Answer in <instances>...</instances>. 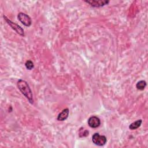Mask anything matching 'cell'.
<instances>
[{"label":"cell","instance_id":"1","mask_svg":"<svg viewBox=\"0 0 148 148\" xmlns=\"http://www.w3.org/2000/svg\"><path fill=\"white\" fill-rule=\"evenodd\" d=\"M17 85L21 92L25 96L28 101L32 104L34 103L33 95L28 83L24 80L19 79L17 82Z\"/></svg>","mask_w":148,"mask_h":148},{"label":"cell","instance_id":"2","mask_svg":"<svg viewBox=\"0 0 148 148\" xmlns=\"http://www.w3.org/2000/svg\"><path fill=\"white\" fill-rule=\"evenodd\" d=\"M92 141L95 145L102 146L105 145L107 139L105 136L101 135L99 133H94L92 136Z\"/></svg>","mask_w":148,"mask_h":148},{"label":"cell","instance_id":"3","mask_svg":"<svg viewBox=\"0 0 148 148\" xmlns=\"http://www.w3.org/2000/svg\"><path fill=\"white\" fill-rule=\"evenodd\" d=\"M4 20L6 21V23L8 24V25H9V26H10V27L14 30L18 34H19L21 36H24V29L18 24H17L16 23H14L13 22H12L10 20H9L6 16L3 15V16Z\"/></svg>","mask_w":148,"mask_h":148},{"label":"cell","instance_id":"4","mask_svg":"<svg viewBox=\"0 0 148 148\" xmlns=\"http://www.w3.org/2000/svg\"><path fill=\"white\" fill-rule=\"evenodd\" d=\"M17 18L18 19V20L25 26L26 27H29L31 25L32 23V20L31 17L22 12H20L17 15Z\"/></svg>","mask_w":148,"mask_h":148},{"label":"cell","instance_id":"5","mask_svg":"<svg viewBox=\"0 0 148 148\" xmlns=\"http://www.w3.org/2000/svg\"><path fill=\"white\" fill-rule=\"evenodd\" d=\"M85 2L88 4H90L91 6L93 7H101L103 6L108 3H109V1L106 0H90V1H85Z\"/></svg>","mask_w":148,"mask_h":148},{"label":"cell","instance_id":"6","mask_svg":"<svg viewBox=\"0 0 148 148\" xmlns=\"http://www.w3.org/2000/svg\"><path fill=\"white\" fill-rule=\"evenodd\" d=\"M88 125L92 128H95L98 127L101 124L100 119L95 116H91L88 120Z\"/></svg>","mask_w":148,"mask_h":148},{"label":"cell","instance_id":"7","mask_svg":"<svg viewBox=\"0 0 148 148\" xmlns=\"http://www.w3.org/2000/svg\"><path fill=\"white\" fill-rule=\"evenodd\" d=\"M69 113V110L68 108H65L62 110L61 113H59V114L57 116V120L58 121H64L66 120Z\"/></svg>","mask_w":148,"mask_h":148},{"label":"cell","instance_id":"8","mask_svg":"<svg viewBox=\"0 0 148 148\" xmlns=\"http://www.w3.org/2000/svg\"><path fill=\"white\" fill-rule=\"evenodd\" d=\"M142 123V120L141 119L138 120H136V121H135L132 123L130 125L129 128H130V130H136V129L138 128L140 126Z\"/></svg>","mask_w":148,"mask_h":148},{"label":"cell","instance_id":"9","mask_svg":"<svg viewBox=\"0 0 148 148\" xmlns=\"http://www.w3.org/2000/svg\"><path fill=\"white\" fill-rule=\"evenodd\" d=\"M146 86V82L145 80H140L136 84V88L139 90H143Z\"/></svg>","mask_w":148,"mask_h":148},{"label":"cell","instance_id":"10","mask_svg":"<svg viewBox=\"0 0 148 148\" xmlns=\"http://www.w3.org/2000/svg\"><path fill=\"white\" fill-rule=\"evenodd\" d=\"M25 66L26 67V68L28 70H31L32 69L34 68V63L32 62V61H31V60H28L25 62Z\"/></svg>","mask_w":148,"mask_h":148}]
</instances>
